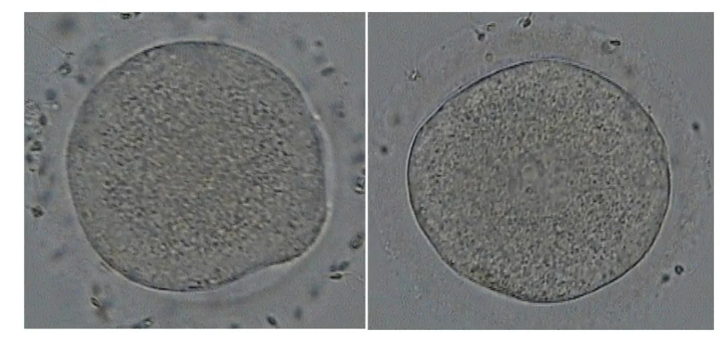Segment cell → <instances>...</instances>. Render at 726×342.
Here are the masks:
<instances>
[{"instance_id": "obj_2", "label": "cell", "mask_w": 726, "mask_h": 342, "mask_svg": "<svg viewBox=\"0 0 726 342\" xmlns=\"http://www.w3.org/2000/svg\"><path fill=\"white\" fill-rule=\"evenodd\" d=\"M133 150L116 166L111 210L114 233L164 250L174 234L213 207L241 171L237 156L184 123L130 122Z\"/></svg>"}, {"instance_id": "obj_1", "label": "cell", "mask_w": 726, "mask_h": 342, "mask_svg": "<svg viewBox=\"0 0 726 342\" xmlns=\"http://www.w3.org/2000/svg\"><path fill=\"white\" fill-rule=\"evenodd\" d=\"M579 104L549 84L487 95L447 122L428 172L467 257L513 296H552L600 262L627 169L585 143Z\"/></svg>"}]
</instances>
